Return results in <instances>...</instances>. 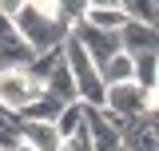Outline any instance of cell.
<instances>
[{"label":"cell","instance_id":"6da1fadb","mask_svg":"<svg viewBox=\"0 0 159 151\" xmlns=\"http://www.w3.org/2000/svg\"><path fill=\"white\" fill-rule=\"evenodd\" d=\"M12 24L36 56L64 48V40L72 36V24L64 20V4H20Z\"/></svg>","mask_w":159,"mask_h":151},{"label":"cell","instance_id":"7a4b0ae2","mask_svg":"<svg viewBox=\"0 0 159 151\" xmlns=\"http://www.w3.org/2000/svg\"><path fill=\"white\" fill-rule=\"evenodd\" d=\"M36 99H44V84H36L28 72H0V108L24 115Z\"/></svg>","mask_w":159,"mask_h":151},{"label":"cell","instance_id":"3957f363","mask_svg":"<svg viewBox=\"0 0 159 151\" xmlns=\"http://www.w3.org/2000/svg\"><path fill=\"white\" fill-rule=\"evenodd\" d=\"M32 60H36V52L24 44V36L16 32L12 16L0 12V72H28Z\"/></svg>","mask_w":159,"mask_h":151},{"label":"cell","instance_id":"277c9868","mask_svg":"<svg viewBox=\"0 0 159 151\" xmlns=\"http://www.w3.org/2000/svg\"><path fill=\"white\" fill-rule=\"evenodd\" d=\"M72 40H76L80 48H84L88 56L96 60V68H99V64H107L111 56H119V52H123V48H119V32H99V28L84 24V20L72 28Z\"/></svg>","mask_w":159,"mask_h":151},{"label":"cell","instance_id":"5b68a950","mask_svg":"<svg viewBox=\"0 0 159 151\" xmlns=\"http://www.w3.org/2000/svg\"><path fill=\"white\" fill-rule=\"evenodd\" d=\"M107 112L127 119V123H135L139 115H147V92L135 80L131 84H116V88H107Z\"/></svg>","mask_w":159,"mask_h":151},{"label":"cell","instance_id":"8992f818","mask_svg":"<svg viewBox=\"0 0 159 151\" xmlns=\"http://www.w3.org/2000/svg\"><path fill=\"white\" fill-rule=\"evenodd\" d=\"M84 127L92 135V151H123V135L111 123L107 112H96V108H84Z\"/></svg>","mask_w":159,"mask_h":151},{"label":"cell","instance_id":"52a82bcc","mask_svg":"<svg viewBox=\"0 0 159 151\" xmlns=\"http://www.w3.org/2000/svg\"><path fill=\"white\" fill-rule=\"evenodd\" d=\"M119 48L127 56H147V52H159V28H147V24H135L127 20L119 28Z\"/></svg>","mask_w":159,"mask_h":151},{"label":"cell","instance_id":"ba28073f","mask_svg":"<svg viewBox=\"0 0 159 151\" xmlns=\"http://www.w3.org/2000/svg\"><path fill=\"white\" fill-rule=\"evenodd\" d=\"M84 24H92L99 32H119L127 24L123 4H84Z\"/></svg>","mask_w":159,"mask_h":151},{"label":"cell","instance_id":"9c48e42d","mask_svg":"<svg viewBox=\"0 0 159 151\" xmlns=\"http://www.w3.org/2000/svg\"><path fill=\"white\" fill-rule=\"evenodd\" d=\"M44 95H48V99H56L60 108L80 103V95H76V80H72V72H68V64H60L56 72H52V80L44 84Z\"/></svg>","mask_w":159,"mask_h":151},{"label":"cell","instance_id":"30bf717a","mask_svg":"<svg viewBox=\"0 0 159 151\" xmlns=\"http://www.w3.org/2000/svg\"><path fill=\"white\" fill-rule=\"evenodd\" d=\"M99 80H103V88H116V84H131V80H135L131 56H127V52H119V56H111L107 64H99Z\"/></svg>","mask_w":159,"mask_h":151},{"label":"cell","instance_id":"8fae6325","mask_svg":"<svg viewBox=\"0 0 159 151\" xmlns=\"http://www.w3.org/2000/svg\"><path fill=\"white\" fill-rule=\"evenodd\" d=\"M131 68H135V84L143 92H155L159 80V52H147V56H131Z\"/></svg>","mask_w":159,"mask_h":151},{"label":"cell","instance_id":"7c38bea8","mask_svg":"<svg viewBox=\"0 0 159 151\" xmlns=\"http://www.w3.org/2000/svg\"><path fill=\"white\" fill-rule=\"evenodd\" d=\"M60 64H64V48H56V52H44V56H36L32 64H28V76H32L36 84H48V80H52V72H56Z\"/></svg>","mask_w":159,"mask_h":151},{"label":"cell","instance_id":"4fadbf2b","mask_svg":"<svg viewBox=\"0 0 159 151\" xmlns=\"http://www.w3.org/2000/svg\"><path fill=\"white\" fill-rule=\"evenodd\" d=\"M123 12H127V20H135V24L159 28V4H147V0H127V4H123Z\"/></svg>","mask_w":159,"mask_h":151},{"label":"cell","instance_id":"5bb4252c","mask_svg":"<svg viewBox=\"0 0 159 151\" xmlns=\"http://www.w3.org/2000/svg\"><path fill=\"white\" fill-rule=\"evenodd\" d=\"M80 127H84V103H68V108L56 115V131H60V139L76 135Z\"/></svg>","mask_w":159,"mask_h":151},{"label":"cell","instance_id":"9a60e30c","mask_svg":"<svg viewBox=\"0 0 159 151\" xmlns=\"http://www.w3.org/2000/svg\"><path fill=\"white\" fill-rule=\"evenodd\" d=\"M60 151H92V135H88V127H80L76 135H68Z\"/></svg>","mask_w":159,"mask_h":151},{"label":"cell","instance_id":"2e32d148","mask_svg":"<svg viewBox=\"0 0 159 151\" xmlns=\"http://www.w3.org/2000/svg\"><path fill=\"white\" fill-rule=\"evenodd\" d=\"M12 151H32V147H28V143H16V147H12Z\"/></svg>","mask_w":159,"mask_h":151},{"label":"cell","instance_id":"e0dca14e","mask_svg":"<svg viewBox=\"0 0 159 151\" xmlns=\"http://www.w3.org/2000/svg\"><path fill=\"white\" fill-rule=\"evenodd\" d=\"M155 88H159V80H155Z\"/></svg>","mask_w":159,"mask_h":151},{"label":"cell","instance_id":"ac0fdd59","mask_svg":"<svg viewBox=\"0 0 159 151\" xmlns=\"http://www.w3.org/2000/svg\"><path fill=\"white\" fill-rule=\"evenodd\" d=\"M123 151H127V147H123Z\"/></svg>","mask_w":159,"mask_h":151}]
</instances>
